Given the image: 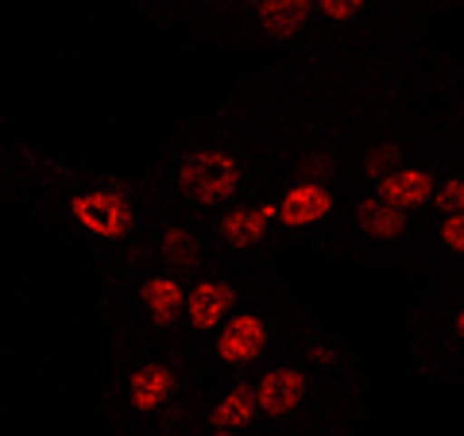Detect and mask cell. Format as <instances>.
Masks as SVG:
<instances>
[{
	"mask_svg": "<svg viewBox=\"0 0 464 436\" xmlns=\"http://www.w3.org/2000/svg\"><path fill=\"white\" fill-rule=\"evenodd\" d=\"M317 12H322L325 20L333 24H348V20H356L360 12L368 8V0H314Z\"/></svg>",
	"mask_w": 464,
	"mask_h": 436,
	"instance_id": "2e32d148",
	"label": "cell"
},
{
	"mask_svg": "<svg viewBox=\"0 0 464 436\" xmlns=\"http://www.w3.org/2000/svg\"><path fill=\"white\" fill-rule=\"evenodd\" d=\"M140 301H143V309H148L151 321L167 328V325L179 321V313L186 305V289L174 274H151V279L140 286Z\"/></svg>",
	"mask_w": 464,
	"mask_h": 436,
	"instance_id": "9c48e42d",
	"label": "cell"
},
{
	"mask_svg": "<svg viewBox=\"0 0 464 436\" xmlns=\"http://www.w3.org/2000/svg\"><path fill=\"white\" fill-rule=\"evenodd\" d=\"M256 413H259L256 386H232V390H225V398L213 405L209 432H240L252 425Z\"/></svg>",
	"mask_w": 464,
	"mask_h": 436,
	"instance_id": "7c38bea8",
	"label": "cell"
},
{
	"mask_svg": "<svg viewBox=\"0 0 464 436\" xmlns=\"http://www.w3.org/2000/svg\"><path fill=\"white\" fill-rule=\"evenodd\" d=\"M433 209H438L441 216L445 213H460L464 209V178H449V182H438L433 185Z\"/></svg>",
	"mask_w": 464,
	"mask_h": 436,
	"instance_id": "9a60e30c",
	"label": "cell"
},
{
	"mask_svg": "<svg viewBox=\"0 0 464 436\" xmlns=\"http://www.w3.org/2000/svg\"><path fill=\"white\" fill-rule=\"evenodd\" d=\"M433 185L438 182H433L426 170L402 166V170H383L380 182H375V194H380L383 201H391V205H399V209H422V205H430Z\"/></svg>",
	"mask_w": 464,
	"mask_h": 436,
	"instance_id": "52a82bcc",
	"label": "cell"
},
{
	"mask_svg": "<svg viewBox=\"0 0 464 436\" xmlns=\"http://www.w3.org/2000/svg\"><path fill=\"white\" fill-rule=\"evenodd\" d=\"M221 336H217V359L225 367H248L259 355L267 352L271 344V328L259 313H237L221 321Z\"/></svg>",
	"mask_w": 464,
	"mask_h": 436,
	"instance_id": "3957f363",
	"label": "cell"
},
{
	"mask_svg": "<svg viewBox=\"0 0 464 436\" xmlns=\"http://www.w3.org/2000/svg\"><path fill=\"white\" fill-rule=\"evenodd\" d=\"M232 305H237V289H232V282H225V279H201L190 294H186L182 313L190 317L194 332H213L232 313Z\"/></svg>",
	"mask_w": 464,
	"mask_h": 436,
	"instance_id": "5b68a950",
	"label": "cell"
},
{
	"mask_svg": "<svg viewBox=\"0 0 464 436\" xmlns=\"http://www.w3.org/2000/svg\"><path fill=\"white\" fill-rule=\"evenodd\" d=\"M310 394V379H306V367H275L267 371L264 379H259L256 386V402H259V413H267V417H290L298 410L302 402H306Z\"/></svg>",
	"mask_w": 464,
	"mask_h": 436,
	"instance_id": "277c9868",
	"label": "cell"
},
{
	"mask_svg": "<svg viewBox=\"0 0 464 436\" xmlns=\"http://www.w3.org/2000/svg\"><path fill=\"white\" fill-rule=\"evenodd\" d=\"M356 224H360L364 236L380 240V243L402 240L406 236V209L391 205V201H383L380 194H375V197L356 201Z\"/></svg>",
	"mask_w": 464,
	"mask_h": 436,
	"instance_id": "ba28073f",
	"label": "cell"
},
{
	"mask_svg": "<svg viewBox=\"0 0 464 436\" xmlns=\"http://www.w3.org/2000/svg\"><path fill=\"white\" fill-rule=\"evenodd\" d=\"M441 243H445V251L464 255V209L460 213H445V221H441Z\"/></svg>",
	"mask_w": 464,
	"mask_h": 436,
	"instance_id": "e0dca14e",
	"label": "cell"
},
{
	"mask_svg": "<svg viewBox=\"0 0 464 436\" xmlns=\"http://www.w3.org/2000/svg\"><path fill=\"white\" fill-rule=\"evenodd\" d=\"M179 185L198 205H221L240 190V163L217 147L194 151L179 163Z\"/></svg>",
	"mask_w": 464,
	"mask_h": 436,
	"instance_id": "6da1fadb",
	"label": "cell"
},
{
	"mask_svg": "<svg viewBox=\"0 0 464 436\" xmlns=\"http://www.w3.org/2000/svg\"><path fill=\"white\" fill-rule=\"evenodd\" d=\"M310 12H314V0H264L259 5V24H264L267 35L290 39L306 27Z\"/></svg>",
	"mask_w": 464,
	"mask_h": 436,
	"instance_id": "4fadbf2b",
	"label": "cell"
},
{
	"mask_svg": "<svg viewBox=\"0 0 464 436\" xmlns=\"http://www.w3.org/2000/svg\"><path fill=\"white\" fill-rule=\"evenodd\" d=\"M174 390V374L163 367V363H143V367L132 371V379H128V398H132V410L140 413H151L159 410Z\"/></svg>",
	"mask_w": 464,
	"mask_h": 436,
	"instance_id": "8fae6325",
	"label": "cell"
},
{
	"mask_svg": "<svg viewBox=\"0 0 464 436\" xmlns=\"http://www.w3.org/2000/svg\"><path fill=\"white\" fill-rule=\"evenodd\" d=\"M333 213V194L325 190L322 182H298L283 194V201L275 205V216L290 228H314L322 224L325 216Z\"/></svg>",
	"mask_w": 464,
	"mask_h": 436,
	"instance_id": "8992f818",
	"label": "cell"
},
{
	"mask_svg": "<svg viewBox=\"0 0 464 436\" xmlns=\"http://www.w3.org/2000/svg\"><path fill=\"white\" fill-rule=\"evenodd\" d=\"M74 216L78 224L97 240H121L132 228V205L116 190H90L74 197Z\"/></svg>",
	"mask_w": 464,
	"mask_h": 436,
	"instance_id": "7a4b0ae2",
	"label": "cell"
},
{
	"mask_svg": "<svg viewBox=\"0 0 464 436\" xmlns=\"http://www.w3.org/2000/svg\"><path fill=\"white\" fill-rule=\"evenodd\" d=\"M159 251H163V259L170 267H194L198 263V255H201V240L194 236L190 228H182V224H170L163 232V240H159Z\"/></svg>",
	"mask_w": 464,
	"mask_h": 436,
	"instance_id": "5bb4252c",
	"label": "cell"
},
{
	"mask_svg": "<svg viewBox=\"0 0 464 436\" xmlns=\"http://www.w3.org/2000/svg\"><path fill=\"white\" fill-rule=\"evenodd\" d=\"M453 328H457V336L464 340V305H460V309H457V317H453Z\"/></svg>",
	"mask_w": 464,
	"mask_h": 436,
	"instance_id": "ac0fdd59",
	"label": "cell"
},
{
	"mask_svg": "<svg viewBox=\"0 0 464 436\" xmlns=\"http://www.w3.org/2000/svg\"><path fill=\"white\" fill-rule=\"evenodd\" d=\"M275 221V205H240L221 216V236L232 247H256Z\"/></svg>",
	"mask_w": 464,
	"mask_h": 436,
	"instance_id": "30bf717a",
	"label": "cell"
}]
</instances>
